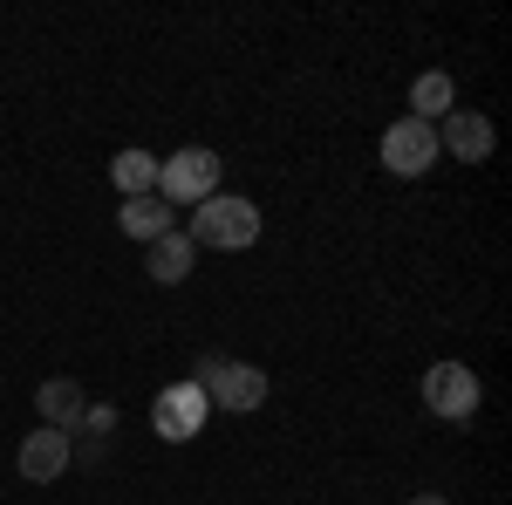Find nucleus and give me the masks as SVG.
Wrapping results in <instances>:
<instances>
[{
	"label": "nucleus",
	"mask_w": 512,
	"mask_h": 505,
	"mask_svg": "<svg viewBox=\"0 0 512 505\" xmlns=\"http://www.w3.org/2000/svg\"><path fill=\"white\" fill-rule=\"evenodd\" d=\"M192 383L205 389V403H212V410H233V417H253V410L267 403V369L233 362V355H198Z\"/></svg>",
	"instance_id": "f257e3e1"
},
{
	"label": "nucleus",
	"mask_w": 512,
	"mask_h": 505,
	"mask_svg": "<svg viewBox=\"0 0 512 505\" xmlns=\"http://www.w3.org/2000/svg\"><path fill=\"white\" fill-rule=\"evenodd\" d=\"M192 246H212V253H239L260 239V205L253 198H233V192H212L205 205H192Z\"/></svg>",
	"instance_id": "f03ea898"
},
{
	"label": "nucleus",
	"mask_w": 512,
	"mask_h": 505,
	"mask_svg": "<svg viewBox=\"0 0 512 505\" xmlns=\"http://www.w3.org/2000/svg\"><path fill=\"white\" fill-rule=\"evenodd\" d=\"M219 151H205V144H185V151L158 157V198L171 205V212H192V205H205V198L219 192Z\"/></svg>",
	"instance_id": "7ed1b4c3"
},
{
	"label": "nucleus",
	"mask_w": 512,
	"mask_h": 505,
	"mask_svg": "<svg viewBox=\"0 0 512 505\" xmlns=\"http://www.w3.org/2000/svg\"><path fill=\"white\" fill-rule=\"evenodd\" d=\"M417 396H424V410L444 417V424H472L478 403H485L472 362H431V369H424V383H417Z\"/></svg>",
	"instance_id": "20e7f679"
},
{
	"label": "nucleus",
	"mask_w": 512,
	"mask_h": 505,
	"mask_svg": "<svg viewBox=\"0 0 512 505\" xmlns=\"http://www.w3.org/2000/svg\"><path fill=\"white\" fill-rule=\"evenodd\" d=\"M437 123H417V117H403L383 130V171H396V178H424L437 164Z\"/></svg>",
	"instance_id": "39448f33"
},
{
	"label": "nucleus",
	"mask_w": 512,
	"mask_h": 505,
	"mask_svg": "<svg viewBox=\"0 0 512 505\" xmlns=\"http://www.w3.org/2000/svg\"><path fill=\"white\" fill-rule=\"evenodd\" d=\"M205 417H212V403H205L198 383H171L158 403H151V430H158L164 444H192L198 430H205Z\"/></svg>",
	"instance_id": "423d86ee"
},
{
	"label": "nucleus",
	"mask_w": 512,
	"mask_h": 505,
	"mask_svg": "<svg viewBox=\"0 0 512 505\" xmlns=\"http://www.w3.org/2000/svg\"><path fill=\"white\" fill-rule=\"evenodd\" d=\"M69 458H76V437H62V430H48V424H35L28 437H21V478L28 485H55L62 471H69Z\"/></svg>",
	"instance_id": "0eeeda50"
},
{
	"label": "nucleus",
	"mask_w": 512,
	"mask_h": 505,
	"mask_svg": "<svg viewBox=\"0 0 512 505\" xmlns=\"http://www.w3.org/2000/svg\"><path fill=\"white\" fill-rule=\"evenodd\" d=\"M492 144H499V130L478 117V110H451V117L437 123V151H451L458 164H485Z\"/></svg>",
	"instance_id": "6e6552de"
},
{
	"label": "nucleus",
	"mask_w": 512,
	"mask_h": 505,
	"mask_svg": "<svg viewBox=\"0 0 512 505\" xmlns=\"http://www.w3.org/2000/svg\"><path fill=\"white\" fill-rule=\"evenodd\" d=\"M82 410H89V396H82L76 376H48V383H41V424H48V430L76 437V430H82Z\"/></svg>",
	"instance_id": "1a4fd4ad"
},
{
	"label": "nucleus",
	"mask_w": 512,
	"mask_h": 505,
	"mask_svg": "<svg viewBox=\"0 0 512 505\" xmlns=\"http://www.w3.org/2000/svg\"><path fill=\"white\" fill-rule=\"evenodd\" d=\"M192 267H198V246H192L185 233L151 239V260H144V273H151L158 287H178V280H192Z\"/></svg>",
	"instance_id": "9d476101"
},
{
	"label": "nucleus",
	"mask_w": 512,
	"mask_h": 505,
	"mask_svg": "<svg viewBox=\"0 0 512 505\" xmlns=\"http://www.w3.org/2000/svg\"><path fill=\"white\" fill-rule=\"evenodd\" d=\"M458 110V82L444 76V69H424V76L410 82V117L417 123H444Z\"/></svg>",
	"instance_id": "9b49d317"
},
{
	"label": "nucleus",
	"mask_w": 512,
	"mask_h": 505,
	"mask_svg": "<svg viewBox=\"0 0 512 505\" xmlns=\"http://www.w3.org/2000/svg\"><path fill=\"white\" fill-rule=\"evenodd\" d=\"M171 219H178V212H171L158 192H151V198H123V212H117V226L130 239H144V246H151V239H164V233H178Z\"/></svg>",
	"instance_id": "f8f14e48"
},
{
	"label": "nucleus",
	"mask_w": 512,
	"mask_h": 505,
	"mask_svg": "<svg viewBox=\"0 0 512 505\" xmlns=\"http://www.w3.org/2000/svg\"><path fill=\"white\" fill-rule=\"evenodd\" d=\"M110 185H117L123 198H151V192H158V157L144 151V144L117 151V157H110Z\"/></svg>",
	"instance_id": "ddd939ff"
},
{
	"label": "nucleus",
	"mask_w": 512,
	"mask_h": 505,
	"mask_svg": "<svg viewBox=\"0 0 512 505\" xmlns=\"http://www.w3.org/2000/svg\"><path fill=\"white\" fill-rule=\"evenodd\" d=\"M82 430H96V437L117 430V410H110V403H89V410H82Z\"/></svg>",
	"instance_id": "4468645a"
},
{
	"label": "nucleus",
	"mask_w": 512,
	"mask_h": 505,
	"mask_svg": "<svg viewBox=\"0 0 512 505\" xmlns=\"http://www.w3.org/2000/svg\"><path fill=\"white\" fill-rule=\"evenodd\" d=\"M410 505H451V499H437V492H417V499H410Z\"/></svg>",
	"instance_id": "2eb2a0df"
}]
</instances>
